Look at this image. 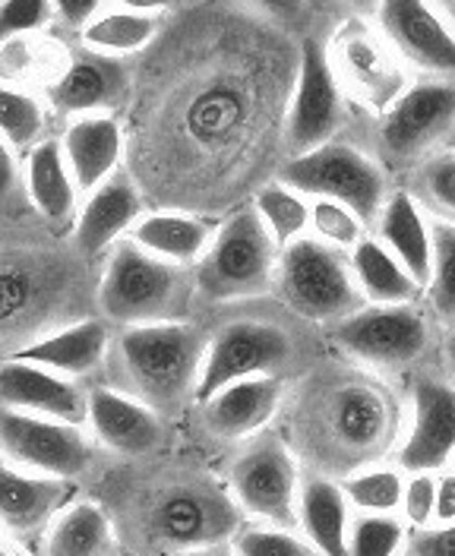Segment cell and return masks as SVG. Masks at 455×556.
Returning <instances> with one entry per match:
<instances>
[{
	"label": "cell",
	"mask_w": 455,
	"mask_h": 556,
	"mask_svg": "<svg viewBox=\"0 0 455 556\" xmlns=\"http://www.w3.org/2000/svg\"><path fill=\"white\" fill-rule=\"evenodd\" d=\"M175 424L149 412L137 399L92 382L86 430L111 462H152L172 450Z\"/></svg>",
	"instance_id": "d6986e66"
},
{
	"label": "cell",
	"mask_w": 455,
	"mask_h": 556,
	"mask_svg": "<svg viewBox=\"0 0 455 556\" xmlns=\"http://www.w3.org/2000/svg\"><path fill=\"white\" fill-rule=\"evenodd\" d=\"M405 433L392 455L402 475H440L455 455V386L440 367H427L405 389Z\"/></svg>",
	"instance_id": "e0dca14e"
},
{
	"label": "cell",
	"mask_w": 455,
	"mask_h": 556,
	"mask_svg": "<svg viewBox=\"0 0 455 556\" xmlns=\"http://www.w3.org/2000/svg\"><path fill=\"white\" fill-rule=\"evenodd\" d=\"M86 490L108 513L124 556L218 547L247 521L222 475L190 458L111 462Z\"/></svg>",
	"instance_id": "3957f363"
},
{
	"label": "cell",
	"mask_w": 455,
	"mask_h": 556,
	"mask_svg": "<svg viewBox=\"0 0 455 556\" xmlns=\"http://www.w3.org/2000/svg\"><path fill=\"white\" fill-rule=\"evenodd\" d=\"M0 458L20 471L58 478L89 486L108 465L105 452L99 450L86 427H73L48 417L16 415L0 408Z\"/></svg>",
	"instance_id": "9a60e30c"
},
{
	"label": "cell",
	"mask_w": 455,
	"mask_h": 556,
	"mask_svg": "<svg viewBox=\"0 0 455 556\" xmlns=\"http://www.w3.org/2000/svg\"><path fill=\"white\" fill-rule=\"evenodd\" d=\"M279 247L250 203L218 218L210 250L193 266L200 313L241 301L273 298Z\"/></svg>",
	"instance_id": "30bf717a"
},
{
	"label": "cell",
	"mask_w": 455,
	"mask_h": 556,
	"mask_svg": "<svg viewBox=\"0 0 455 556\" xmlns=\"http://www.w3.org/2000/svg\"><path fill=\"white\" fill-rule=\"evenodd\" d=\"M96 313L111 329L190 323L200 316L193 269L155 260L134 241L114 243L99 266Z\"/></svg>",
	"instance_id": "52a82bcc"
},
{
	"label": "cell",
	"mask_w": 455,
	"mask_h": 556,
	"mask_svg": "<svg viewBox=\"0 0 455 556\" xmlns=\"http://www.w3.org/2000/svg\"><path fill=\"white\" fill-rule=\"evenodd\" d=\"M215 228L218 218L175 212V208H146L134 231L127 235V241H134L155 260L193 269L210 250Z\"/></svg>",
	"instance_id": "83f0119b"
},
{
	"label": "cell",
	"mask_w": 455,
	"mask_h": 556,
	"mask_svg": "<svg viewBox=\"0 0 455 556\" xmlns=\"http://www.w3.org/2000/svg\"><path fill=\"white\" fill-rule=\"evenodd\" d=\"M0 408L16 415L48 417L73 427H86L89 386L67 380L48 367L10 357L0 364Z\"/></svg>",
	"instance_id": "cb8c5ba5"
},
{
	"label": "cell",
	"mask_w": 455,
	"mask_h": 556,
	"mask_svg": "<svg viewBox=\"0 0 455 556\" xmlns=\"http://www.w3.org/2000/svg\"><path fill=\"white\" fill-rule=\"evenodd\" d=\"M307 235L314 241L326 243L332 250H342V253H351L357 243L364 241L370 231L367 225L345 208L342 203H332V200H311V228Z\"/></svg>",
	"instance_id": "ab89813d"
},
{
	"label": "cell",
	"mask_w": 455,
	"mask_h": 556,
	"mask_svg": "<svg viewBox=\"0 0 455 556\" xmlns=\"http://www.w3.org/2000/svg\"><path fill=\"white\" fill-rule=\"evenodd\" d=\"M250 206L256 212V218L263 222V228L269 231V238L276 241V247H288V243L307 238L311 228V200L301 197L298 190H291L281 180H269L263 184Z\"/></svg>",
	"instance_id": "836d02e7"
},
{
	"label": "cell",
	"mask_w": 455,
	"mask_h": 556,
	"mask_svg": "<svg viewBox=\"0 0 455 556\" xmlns=\"http://www.w3.org/2000/svg\"><path fill=\"white\" fill-rule=\"evenodd\" d=\"M440 326L424 304L377 307L367 304L323 329L326 348L386 380H412L437 364Z\"/></svg>",
	"instance_id": "9c48e42d"
},
{
	"label": "cell",
	"mask_w": 455,
	"mask_h": 556,
	"mask_svg": "<svg viewBox=\"0 0 455 556\" xmlns=\"http://www.w3.org/2000/svg\"><path fill=\"white\" fill-rule=\"evenodd\" d=\"M408 534V525L399 516H354L349 556H402Z\"/></svg>",
	"instance_id": "f35d334b"
},
{
	"label": "cell",
	"mask_w": 455,
	"mask_h": 556,
	"mask_svg": "<svg viewBox=\"0 0 455 556\" xmlns=\"http://www.w3.org/2000/svg\"><path fill=\"white\" fill-rule=\"evenodd\" d=\"M351 273L361 288V298L377 307H405V304H420L424 291L415 278L408 276L389 253L383 243L374 235H367L349 253Z\"/></svg>",
	"instance_id": "d6a6232c"
},
{
	"label": "cell",
	"mask_w": 455,
	"mask_h": 556,
	"mask_svg": "<svg viewBox=\"0 0 455 556\" xmlns=\"http://www.w3.org/2000/svg\"><path fill=\"white\" fill-rule=\"evenodd\" d=\"M29 556H121V544L105 509L92 496H79L51 521Z\"/></svg>",
	"instance_id": "1f68e13d"
},
{
	"label": "cell",
	"mask_w": 455,
	"mask_h": 556,
	"mask_svg": "<svg viewBox=\"0 0 455 556\" xmlns=\"http://www.w3.org/2000/svg\"><path fill=\"white\" fill-rule=\"evenodd\" d=\"M0 465H3V458H0Z\"/></svg>",
	"instance_id": "db71d44e"
},
{
	"label": "cell",
	"mask_w": 455,
	"mask_h": 556,
	"mask_svg": "<svg viewBox=\"0 0 455 556\" xmlns=\"http://www.w3.org/2000/svg\"><path fill=\"white\" fill-rule=\"evenodd\" d=\"M180 556H235V554H231V547H228V544H218V547H203V551H190V554H180Z\"/></svg>",
	"instance_id": "816d5d0a"
},
{
	"label": "cell",
	"mask_w": 455,
	"mask_h": 556,
	"mask_svg": "<svg viewBox=\"0 0 455 556\" xmlns=\"http://www.w3.org/2000/svg\"><path fill=\"white\" fill-rule=\"evenodd\" d=\"M351 108L329 70L323 33L301 35V64L285 121V159L314 152L332 139L345 137Z\"/></svg>",
	"instance_id": "2e32d148"
},
{
	"label": "cell",
	"mask_w": 455,
	"mask_h": 556,
	"mask_svg": "<svg viewBox=\"0 0 455 556\" xmlns=\"http://www.w3.org/2000/svg\"><path fill=\"white\" fill-rule=\"evenodd\" d=\"M58 146L79 193L96 190L99 184H105L108 177L124 168V127L121 117L114 114L67 121L58 137Z\"/></svg>",
	"instance_id": "d4e9b609"
},
{
	"label": "cell",
	"mask_w": 455,
	"mask_h": 556,
	"mask_svg": "<svg viewBox=\"0 0 455 556\" xmlns=\"http://www.w3.org/2000/svg\"><path fill=\"white\" fill-rule=\"evenodd\" d=\"M0 139L13 152L48 139V108L38 92L0 86Z\"/></svg>",
	"instance_id": "74e56055"
},
{
	"label": "cell",
	"mask_w": 455,
	"mask_h": 556,
	"mask_svg": "<svg viewBox=\"0 0 455 556\" xmlns=\"http://www.w3.org/2000/svg\"><path fill=\"white\" fill-rule=\"evenodd\" d=\"M351 519L354 513L339 481L301 471L298 534L314 547L316 556H349Z\"/></svg>",
	"instance_id": "f1b7e54d"
},
{
	"label": "cell",
	"mask_w": 455,
	"mask_h": 556,
	"mask_svg": "<svg viewBox=\"0 0 455 556\" xmlns=\"http://www.w3.org/2000/svg\"><path fill=\"white\" fill-rule=\"evenodd\" d=\"M433 509H437V475H405L399 519L408 525V531H424L433 528Z\"/></svg>",
	"instance_id": "7bdbcfd3"
},
{
	"label": "cell",
	"mask_w": 455,
	"mask_h": 556,
	"mask_svg": "<svg viewBox=\"0 0 455 556\" xmlns=\"http://www.w3.org/2000/svg\"><path fill=\"white\" fill-rule=\"evenodd\" d=\"M450 471H455V455H453V462H450Z\"/></svg>",
	"instance_id": "f5cc1de1"
},
{
	"label": "cell",
	"mask_w": 455,
	"mask_h": 556,
	"mask_svg": "<svg viewBox=\"0 0 455 556\" xmlns=\"http://www.w3.org/2000/svg\"><path fill=\"white\" fill-rule=\"evenodd\" d=\"M405 415L399 382L329 351L311 374L288 386L276 430L301 471L345 481L395 455Z\"/></svg>",
	"instance_id": "7a4b0ae2"
},
{
	"label": "cell",
	"mask_w": 455,
	"mask_h": 556,
	"mask_svg": "<svg viewBox=\"0 0 455 556\" xmlns=\"http://www.w3.org/2000/svg\"><path fill=\"white\" fill-rule=\"evenodd\" d=\"M134 86V61L108 58L99 51L83 48L79 41H67L64 61L54 79L45 86V108L64 124L92 114L121 117Z\"/></svg>",
	"instance_id": "ac0fdd59"
},
{
	"label": "cell",
	"mask_w": 455,
	"mask_h": 556,
	"mask_svg": "<svg viewBox=\"0 0 455 556\" xmlns=\"http://www.w3.org/2000/svg\"><path fill=\"white\" fill-rule=\"evenodd\" d=\"M288 386L279 380H241L218 389L206 402L193 405V430L218 446H241L273 430L281 415Z\"/></svg>",
	"instance_id": "44dd1931"
},
{
	"label": "cell",
	"mask_w": 455,
	"mask_h": 556,
	"mask_svg": "<svg viewBox=\"0 0 455 556\" xmlns=\"http://www.w3.org/2000/svg\"><path fill=\"white\" fill-rule=\"evenodd\" d=\"M121 556H124V554H121Z\"/></svg>",
	"instance_id": "11a10c76"
},
{
	"label": "cell",
	"mask_w": 455,
	"mask_h": 556,
	"mask_svg": "<svg viewBox=\"0 0 455 556\" xmlns=\"http://www.w3.org/2000/svg\"><path fill=\"white\" fill-rule=\"evenodd\" d=\"M323 41L339 89L361 117H380L415 83V73L392 51V45L370 20V10L342 13L323 33Z\"/></svg>",
	"instance_id": "8fae6325"
},
{
	"label": "cell",
	"mask_w": 455,
	"mask_h": 556,
	"mask_svg": "<svg viewBox=\"0 0 455 556\" xmlns=\"http://www.w3.org/2000/svg\"><path fill=\"white\" fill-rule=\"evenodd\" d=\"M273 298L316 329L367 307L351 273L349 253L314 241L311 235L279 250Z\"/></svg>",
	"instance_id": "4fadbf2b"
},
{
	"label": "cell",
	"mask_w": 455,
	"mask_h": 556,
	"mask_svg": "<svg viewBox=\"0 0 455 556\" xmlns=\"http://www.w3.org/2000/svg\"><path fill=\"white\" fill-rule=\"evenodd\" d=\"M206 361V329L200 319L114 329L99 386L137 399L149 412L177 424L197 405Z\"/></svg>",
	"instance_id": "8992f818"
},
{
	"label": "cell",
	"mask_w": 455,
	"mask_h": 556,
	"mask_svg": "<svg viewBox=\"0 0 455 556\" xmlns=\"http://www.w3.org/2000/svg\"><path fill=\"white\" fill-rule=\"evenodd\" d=\"M383 250L415 278L420 291L430 281V263H433V238H430V218L420 212V206L402 190L395 187L392 197L386 200L383 212L370 231Z\"/></svg>",
	"instance_id": "4dcf8cb0"
},
{
	"label": "cell",
	"mask_w": 455,
	"mask_h": 556,
	"mask_svg": "<svg viewBox=\"0 0 455 556\" xmlns=\"http://www.w3.org/2000/svg\"><path fill=\"white\" fill-rule=\"evenodd\" d=\"M437 10H440V16L446 20L450 33L455 35V3H453V0H446V3H437Z\"/></svg>",
	"instance_id": "f907efd6"
},
{
	"label": "cell",
	"mask_w": 455,
	"mask_h": 556,
	"mask_svg": "<svg viewBox=\"0 0 455 556\" xmlns=\"http://www.w3.org/2000/svg\"><path fill=\"white\" fill-rule=\"evenodd\" d=\"M29 208V197H26V177H23V165L16 159V152L0 139V215L7 218H23Z\"/></svg>",
	"instance_id": "ee69618b"
},
{
	"label": "cell",
	"mask_w": 455,
	"mask_h": 556,
	"mask_svg": "<svg viewBox=\"0 0 455 556\" xmlns=\"http://www.w3.org/2000/svg\"><path fill=\"white\" fill-rule=\"evenodd\" d=\"M111 336H114V329L102 316H89V319H79L73 326H64V329L45 336L41 342L20 351L16 357L38 364V367H48L67 380L92 386L105 367Z\"/></svg>",
	"instance_id": "484cf974"
},
{
	"label": "cell",
	"mask_w": 455,
	"mask_h": 556,
	"mask_svg": "<svg viewBox=\"0 0 455 556\" xmlns=\"http://www.w3.org/2000/svg\"><path fill=\"white\" fill-rule=\"evenodd\" d=\"M370 20L415 76L455 83V35L440 16L437 3H380L370 10Z\"/></svg>",
	"instance_id": "ffe728a7"
},
{
	"label": "cell",
	"mask_w": 455,
	"mask_h": 556,
	"mask_svg": "<svg viewBox=\"0 0 455 556\" xmlns=\"http://www.w3.org/2000/svg\"><path fill=\"white\" fill-rule=\"evenodd\" d=\"M197 319L206 329L197 405L241 380H279L291 386L329 354L323 329L285 311L276 298L212 307Z\"/></svg>",
	"instance_id": "5b68a950"
},
{
	"label": "cell",
	"mask_w": 455,
	"mask_h": 556,
	"mask_svg": "<svg viewBox=\"0 0 455 556\" xmlns=\"http://www.w3.org/2000/svg\"><path fill=\"white\" fill-rule=\"evenodd\" d=\"M142 212H146L142 193L130 180V174L121 168L114 177H108L105 184L86 193L67 241L86 263L102 266L108 250L114 243L127 241V235L142 218Z\"/></svg>",
	"instance_id": "7402d4cb"
},
{
	"label": "cell",
	"mask_w": 455,
	"mask_h": 556,
	"mask_svg": "<svg viewBox=\"0 0 455 556\" xmlns=\"http://www.w3.org/2000/svg\"><path fill=\"white\" fill-rule=\"evenodd\" d=\"M339 484L354 516H399L405 475L392 462L367 465Z\"/></svg>",
	"instance_id": "d590c367"
},
{
	"label": "cell",
	"mask_w": 455,
	"mask_h": 556,
	"mask_svg": "<svg viewBox=\"0 0 455 556\" xmlns=\"http://www.w3.org/2000/svg\"><path fill=\"white\" fill-rule=\"evenodd\" d=\"M361 142L402 184L427 159L455 149V83L415 76L405 96L380 117H361Z\"/></svg>",
	"instance_id": "ba28073f"
},
{
	"label": "cell",
	"mask_w": 455,
	"mask_h": 556,
	"mask_svg": "<svg viewBox=\"0 0 455 556\" xmlns=\"http://www.w3.org/2000/svg\"><path fill=\"white\" fill-rule=\"evenodd\" d=\"M23 177H26L29 208L36 212L51 235L67 238L73 222H76V212H79V190L67 172L58 139H41L38 146L29 149Z\"/></svg>",
	"instance_id": "4316f807"
},
{
	"label": "cell",
	"mask_w": 455,
	"mask_h": 556,
	"mask_svg": "<svg viewBox=\"0 0 455 556\" xmlns=\"http://www.w3.org/2000/svg\"><path fill=\"white\" fill-rule=\"evenodd\" d=\"M54 26V3H0V45L41 35Z\"/></svg>",
	"instance_id": "b9f144b4"
},
{
	"label": "cell",
	"mask_w": 455,
	"mask_h": 556,
	"mask_svg": "<svg viewBox=\"0 0 455 556\" xmlns=\"http://www.w3.org/2000/svg\"><path fill=\"white\" fill-rule=\"evenodd\" d=\"M0 556H29V554H26L16 541H10V538L0 531Z\"/></svg>",
	"instance_id": "681fc988"
},
{
	"label": "cell",
	"mask_w": 455,
	"mask_h": 556,
	"mask_svg": "<svg viewBox=\"0 0 455 556\" xmlns=\"http://www.w3.org/2000/svg\"><path fill=\"white\" fill-rule=\"evenodd\" d=\"M430 238H433V263L420 304L430 311L440 329H450L455 326V228L443 222H430Z\"/></svg>",
	"instance_id": "8d00e7d4"
},
{
	"label": "cell",
	"mask_w": 455,
	"mask_h": 556,
	"mask_svg": "<svg viewBox=\"0 0 455 556\" xmlns=\"http://www.w3.org/2000/svg\"><path fill=\"white\" fill-rule=\"evenodd\" d=\"M105 3H96V0H64V3H54V33L61 38H79L83 29L99 16Z\"/></svg>",
	"instance_id": "f6af8a7d"
},
{
	"label": "cell",
	"mask_w": 455,
	"mask_h": 556,
	"mask_svg": "<svg viewBox=\"0 0 455 556\" xmlns=\"http://www.w3.org/2000/svg\"><path fill=\"white\" fill-rule=\"evenodd\" d=\"M402 556H455V525H433L412 531Z\"/></svg>",
	"instance_id": "bcb514c9"
},
{
	"label": "cell",
	"mask_w": 455,
	"mask_h": 556,
	"mask_svg": "<svg viewBox=\"0 0 455 556\" xmlns=\"http://www.w3.org/2000/svg\"><path fill=\"white\" fill-rule=\"evenodd\" d=\"M228 547L235 556H316L314 547L298 531L263 521H244L228 541Z\"/></svg>",
	"instance_id": "60d3db41"
},
{
	"label": "cell",
	"mask_w": 455,
	"mask_h": 556,
	"mask_svg": "<svg viewBox=\"0 0 455 556\" xmlns=\"http://www.w3.org/2000/svg\"><path fill=\"white\" fill-rule=\"evenodd\" d=\"M433 525H455V471H440L437 475V509H433Z\"/></svg>",
	"instance_id": "7dc6e473"
},
{
	"label": "cell",
	"mask_w": 455,
	"mask_h": 556,
	"mask_svg": "<svg viewBox=\"0 0 455 556\" xmlns=\"http://www.w3.org/2000/svg\"><path fill=\"white\" fill-rule=\"evenodd\" d=\"M437 367L446 380L455 386V326L440 332V351H437Z\"/></svg>",
	"instance_id": "c3c4849f"
},
{
	"label": "cell",
	"mask_w": 455,
	"mask_h": 556,
	"mask_svg": "<svg viewBox=\"0 0 455 556\" xmlns=\"http://www.w3.org/2000/svg\"><path fill=\"white\" fill-rule=\"evenodd\" d=\"M172 7L162 3H105L99 16L76 38L83 48L108 58L137 61L142 51L159 38Z\"/></svg>",
	"instance_id": "f546056e"
},
{
	"label": "cell",
	"mask_w": 455,
	"mask_h": 556,
	"mask_svg": "<svg viewBox=\"0 0 455 556\" xmlns=\"http://www.w3.org/2000/svg\"><path fill=\"white\" fill-rule=\"evenodd\" d=\"M301 35L276 7L168 10L121 114L124 172L146 208L225 218L276 180Z\"/></svg>",
	"instance_id": "6da1fadb"
},
{
	"label": "cell",
	"mask_w": 455,
	"mask_h": 556,
	"mask_svg": "<svg viewBox=\"0 0 455 556\" xmlns=\"http://www.w3.org/2000/svg\"><path fill=\"white\" fill-rule=\"evenodd\" d=\"M79 496V486L20 471L13 465H0V531L16 541L26 554L36 551L41 534L51 528L73 500Z\"/></svg>",
	"instance_id": "603a6c76"
},
{
	"label": "cell",
	"mask_w": 455,
	"mask_h": 556,
	"mask_svg": "<svg viewBox=\"0 0 455 556\" xmlns=\"http://www.w3.org/2000/svg\"><path fill=\"white\" fill-rule=\"evenodd\" d=\"M430 222L455 228V149L427 159L399 184Z\"/></svg>",
	"instance_id": "e575fe53"
},
{
	"label": "cell",
	"mask_w": 455,
	"mask_h": 556,
	"mask_svg": "<svg viewBox=\"0 0 455 556\" xmlns=\"http://www.w3.org/2000/svg\"><path fill=\"white\" fill-rule=\"evenodd\" d=\"M222 481L247 521L298 531L301 465L276 427L241 446H231Z\"/></svg>",
	"instance_id": "5bb4252c"
},
{
	"label": "cell",
	"mask_w": 455,
	"mask_h": 556,
	"mask_svg": "<svg viewBox=\"0 0 455 556\" xmlns=\"http://www.w3.org/2000/svg\"><path fill=\"white\" fill-rule=\"evenodd\" d=\"M276 180L288 184L307 200H332L351 208L367 231H374L386 200L399 187L383 165L354 137H339L314 152L294 155L281 162Z\"/></svg>",
	"instance_id": "7c38bea8"
},
{
	"label": "cell",
	"mask_w": 455,
	"mask_h": 556,
	"mask_svg": "<svg viewBox=\"0 0 455 556\" xmlns=\"http://www.w3.org/2000/svg\"><path fill=\"white\" fill-rule=\"evenodd\" d=\"M99 266L45 231L0 238V364L96 313Z\"/></svg>",
	"instance_id": "277c9868"
}]
</instances>
